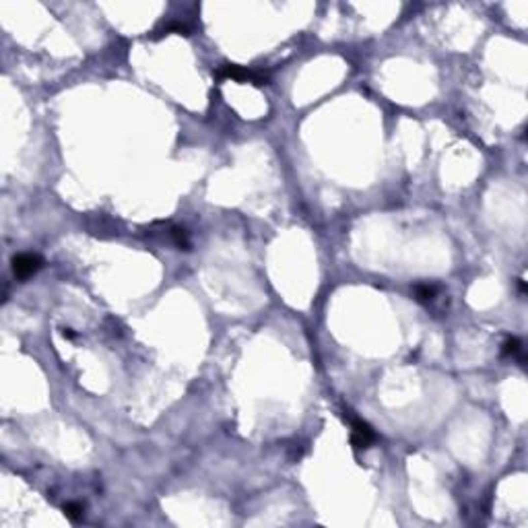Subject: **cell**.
<instances>
[{
    "label": "cell",
    "instance_id": "6da1fadb",
    "mask_svg": "<svg viewBox=\"0 0 528 528\" xmlns=\"http://www.w3.org/2000/svg\"><path fill=\"white\" fill-rule=\"evenodd\" d=\"M42 266H44V260L37 254H19L13 258V273L17 278H23V281L33 277Z\"/></svg>",
    "mask_w": 528,
    "mask_h": 528
},
{
    "label": "cell",
    "instance_id": "7a4b0ae2",
    "mask_svg": "<svg viewBox=\"0 0 528 528\" xmlns=\"http://www.w3.org/2000/svg\"><path fill=\"white\" fill-rule=\"evenodd\" d=\"M217 76L219 78H233V81H240V83H252V85H266V76L264 75H258V73H250L246 71L242 66H235V64H225L223 68L217 71Z\"/></svg>",
    "mask_w": 528,
    "mask_h": 528
},
{
    "label": "cell",
    "instance_id": "3957f363",
    "mask_svg": "<svg viewBox=\"0 0 528 528\" xmlns=\"http://www.w3.org/2000/svg\"><path fill=\"white\" fill-rule=\"evenodd\" d=\"M376 440V433L370 425H367L365 421H353V431H351V442L355 448H359V450H363V448H370Z\"/></svg>",
    "mask_w": 528,
    "mask_h": 528
},
{
    "label": "cell",
    "instance_id": "277c9868",
    "mask_svg": "<svg viewBox=\"0 0 528 528\" xmlns=\"http://www.w3.org/2000/svg\"><path fill=\"white\" fill-rule=\"evenodd\" d=\"M415 293H417V300L419 302H431L435 297V293H437V289L433 285H417Z\"/></svg>",
    "mask_w": 528,
    "mask_h": 528
},
{
    "label": "cell",
    "instance_id": "5b68a950",
    "mask_svg": "<svg viewBox=\"0 0 528 528\" xmlns=\"http://www.w3.org/2000/svg\"><path fill=\"white\" fill-rule=\"evenodd\" d=\"M83 510H85V507L81 503H76V502H71V503L64 505V514H66V518H71L73 522L81 520V518H83Z\"/></svg>",
    "mask_w": 528,
    "mask_h": 528
},
{
    "label": "cell",
    "instance_id": "8992f818",
    "mask_svg": "<svg viewBox=\"0 0 528 528\" xmlns=\"http://www.w3.org/2000/svg\"><path fill=\"white\" fill-rule=\"evenodd\" d=\"M172 235H174L176 246L184 248V250H188V248H190V240H188V233H186V229H184V227H174V229H172Z\"/></svg>",
    "mask_w": 528,
    "mask_h": 528
},
{
    "label": "cell",
    "instance_id": "52a82bcc",
    "mask_svg": "<svg viewBox=\"0 0 528 528\" xmlns=\"http://www.w3.org/2000/svg\"><path fill=\"white\" fill-rule=\"evenodd\" d=\"M520 351V341L518 338H510V341H505L503 345V355H514Z\"/></svg>",
    "mask_w": 528,
    "mask_h": 528
},
{
    "label": "cell",
    "instance_id": "ba28073f",
    "mask_svg": "<svg viewBox=\"0 0 528 528\" xmlns=\"http://www.w3.org/2000/svg\"><path fill=\"white\" fill-rule=\"evenodd\" d=\"M62 334H64V336H68V338H73V336H75V334H73L71 330H68V328H64V330H62Z\"/></svg>",
    "mask_w": 528,
    "mask_h": 528
}]
</instances>
